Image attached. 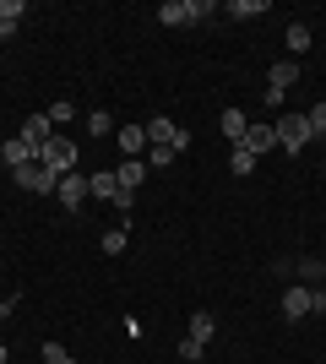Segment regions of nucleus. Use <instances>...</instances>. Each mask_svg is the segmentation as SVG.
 <instances>
[{
	"label": "nucleus",
	"instance_id": "obj_1",
	"mask_svg": "<svg viewBox=\"0 0 326 364\" xmlns=\"http://www.w3.org/2000/svg\"><path fill=\"white\" fill-rule=\"evenodd\" d=\"M272 131H278V147H283V152H299V147H310V141H315L310 120H305V109L278 114V120H272Z\"/></svg>",
	"mask_w": 326,
	"mask_h": 364
},
{
	"label": "nucleus",
	"instance_id": "obj_2",
	"mask_svg": "<svg viewBox=\"0 0 326 364\" xmlns=\"http://www.w3.org/2000/svg\"><path fill=\"white\" fill-rule=\"evenodd\" d=\"M217 6L212 0H163L158 6V22L163 28H185V22H202V16H212Z\"/></svg>",
	"mask_w": 326,
	"mask_h": 364
},
{
	"label": "nucleus",
	"instance_id": "obj_3",
	"mask_svg": "<svg viewBox=\"0 0 326 364\" xmlns=\"http://www.w3.org/2000/svg\"><path fill=\"white\" fill-rule=\"evenodd\" d=\"M38 164H44L49 174H71V168H77V147H71V141H65L60 131H55V136H49L44 147H38Z\"/></svg>",
	"mask_w": 326,
	"mask_h": 364
},
{
	"label": "nucleus",
	"instance_id": "obj_4",
	"mask_svg": "<svg viewBox=\"0 0 326 364\" xmlns=\"http://www.w3.org/2000/svg\"><path fill=\"white\" fill-rule=\"evenodd\" d=\"M11 180L22 185V191H33V196H55V185H60V174H49L44 164H22V168H11Z\"/></svg>",
	"mask_w": 326,
	"mask_h": 364
},
{
	"label": "nucleus",
	"instance_id": "obj_5",
	"mask_svg": "<svg viewBox=\"0 0 326 364\" xmlns=\"http://www.w3.org/2000/svg\"><path fill=\"white\" fill-rule=\"evenodd\" d=\"M16 136H22V141H28V147H33V164H38V147H44V141L55 136V120H49V114H28Z\"/></svg>",
	"mask_w": 326,
	"mask_h": 364
},
{
	"label": "nucleus",
	"instance_id": "obj_6",
	"mask_svg": "<svg viewBox=\"0 0 326 364\" xmlns=\"http://www.w3.org/2000/svg\"><path fill=\"white\" fill-rule=\"evenodd\" d=\"M55 196H60L65 207L77 213L82 201H87V174H82V168H71V174H60V185H55Z\"/></svg>",
	"mask_w": 326,
	"mask_h": 364
},
{
	"label": "nucleus",
	"instance_id": "obj_7",
	"mask_svg": "<svg viewBox=\"0 0 326 364\" xmlns=\"http://www.w3.org/2000/svg\"><path fill=\"white\" fill-rule=\"evenodd\" d=\"M141 131H147V147H174V136H180V125H174L169 114H153V120H141Z\"/></svg>",
	"mask_w": 326,
	"mask_h": 364
},
{
	"label": "nucleus",
	"instance_id": "obj_8",
	"mask_svg": "<svg viewBox=\"0 0 326 364\" xmlns=\"http://www.w3.org/2000/svg\"><path fill=\"white\" fill-rule=\"evenodd\" d=\"M239 147H245L250 158H261V152H272V147H278V131H272V125H250Z\"/></svg>",
	"mask_w": 326,
	"mask_h": 364
},
{
	"label": "nucleus",
	"instance_id": "obj_9",
	"mask_svg": "<svg viewBox=\"0 0 326 364\" xmlns=\"http://www.w3.org/2000/svg\"><path fill=\"white\" fill-rule=\"evenodd\" d=\"M114 180H120V191H131V196H136V191H141V180H147V164H141V158H120Z\"/></svg>",
	"mask_w": 326,
	"mask_h": 364
},
{
	"label": "nucleus",
	"instance_id": "obj_10",
	"mask_svg": "<svg viewBox=\"0 0 326 364\" xmlns=\"http://www.w3.org/2000/svg\"><path fill=\"white\" fill-rule=\"evenodd\" d=\"M299 82V60H272V71H266V87L272 92H288Z\"/></svg>",
	"mask_w": 326,
	"mask_h": 364
},
{
	"label": "nucleus",
	"instance_id": "obj_11",
	"mask_svg": "<svg viewBox=\"0 0 326 364\" xmlns=\"http://www.w3.org/2000/svg\"><path fill=\"white\" fill-rule=\"evenodd\" d=\"M217 131H223V136H229L234 147H239V141H245V131H250L245 109H223V114H217Z\"/></svg>",
	"mask_w": 326,
	"mask_h": 364
},
{
	"label": "nucleus",
	"instance_id": "obj_12",
	"mask_svg": "<svg viewBox=\"0 0 326 364\" xmlns=\"http://www.w3.org/2000/svg\"><path fill=\"white\" fill-rule=\"evenodd\" d=\"M283 316H288V321H305V316H310V289H305V283H294V289L283 294Z\"/></svg>",
	"mask_w": 326,
	"mask_h": 364
},
{
	"label": "nucleus",
	"instance_id": "obj_13",
	"mask_svg": "<svg viewBox=\"0 0 326 364\" xmlns=\"http://www.w3.org/2000/svg\"><path fill=\"white\" fill-rule=\"evenodd\" d=\"M0 164H6V174L11 168H22V164H33V147L22 136H11V141H0Z\"/></svg>",
	"mask_w": 326,
	"mask_h": 364
},
{
	"label": "nucleus",
	"instance_id": "obj_14",
	"mask_svg": "<svg viewBox=\"0 0 326 364\" xmlns=\"http://www.w3.org/2000/svg\"><path fill=\"white\" fill-rule=\"evenodd\" d=\"M87 196H98V201H114V196H120L114 168H104V174H87Z\"/></svg>",
	"mask_w": 326,
	"mask_h": 364
},
{
	"label": "nucleus",
	"instance_id": "obj_15",
	"mask_svg": "<svg viewBox=\"0 0 326 364\" xmlns=\"http://www.w3.org/2000/svg\"><path fill=\"white\" fill-rule=\"evenodd\" d=\"M141 152H147V131H141V125H125L120 131V158H141Z\"/></svg>",
	"mask_w": 326,
	"mask_h": 364
},
{
	"label": "nucleus",
	"instance_id": "obj_16",
	"mask_svg": "<svg viewBox=\"0 0 326 364\" xmlns=\"http://www.w3.org/2000/svg\"><path fill=\"white\" fill-rule=\"evenodd\" d=\"M190 343H202V348H207V343H212V337H217V321L212 316H207V310H202V316H190Z\"/></svg>",
	"mask_w": 326,
	"mask_h": 364
},
{
	"label": "nucleus",
	"instance_id": "obj_17",
	"mask_svg": "<svg viewBox=\"0 0 326 364\" xmlns=\"http://www.w3.org/2000/svg\"><path fill=\"white\" fill-rule=\"evenodd\" d=\"M125 250H131V228H109V234H104V256H125Z\"/></svg>",
	"mask_w": 326,
	"mask_h": 364
},
{
	"label": "nucleus",
	"instance_id": "obj_18",
	"mask_svg": "<svg viewBox=\"0 0 326 364\" xmlns=\"http://www.w3.org/2000/svg\"><path fill=\"white\" fill-rule=\"evenodd\" d=\"M310 38H315V33L305 28V22H294V28H288V60H294V55H305V49H310Z\"/></svg>",
	"mask_w": 326,
	"mask_h": 364
},
{
	"label": "nucleus",
	"instance_id": "obj_19",
	"mask_svg": "<svg viewBox=\"0 0 326 364\" xmlns=\"http://www.w3.org/2000/svg\"><path fill=\"white\" fill-rule=\"evenodd\" d=\"M109 131H114V120H109V109H93V114H87V136H93V141H104Z\"/></svg>",
	"mask_w": 326,
	"mask_h": 364
},
{
	"label": "nucleus",
	"instance_id": "obj_20",
	"mask_svg": "<svg viewBox=\"0 0 326 364\" xmlns=\"http://www.w3.org/2000/svg\"><path fill=\"white\" fill-rule=\"evenodd\" d=\"M256 164H261V158H250L245 147H234V158H229V168L239 174V180H245V174H256Z\"/></svg>",
	"mask_w": 326,
	"mask_h": 364
},
{
	"label": "nucleus",
	"instance_id": "obj_21",
	"mask_svg": "<svg viewBox=\"0 0 326 364\" xmlns=\"http://www.w3.org/2000/svg\"><path fill=\"white\" fill-rule=\"evenodd\" d=\"M299 277H305V289H321L326 267H321V261H299Z\"/></svg>",
	"mask_w": 326,
	"mask_h": 364
},
{
	"label": "nucleus",
	"instance_id": "obj_22",
	"mask_svg": "<svg viewBox=\"0 0 326 364\" xmlns=\"http://www.w3.org/2000/svg\"><path fill=\"white\" fill-rule=\"evenodd\" d=\"M266 11V0H234V6H229V16H245V22H250V16H261Z\"/></svg>",
	"mask_w": 326,
	"mask_h": 364
},
{
	"label": "nucleus",
	"instance_id": "obj_23",
	"mask_svg": "<svg viewBox=\"0 0 326 364\" xmlns=\"http://www.w3.org/2000/svg\"><path fill=\"white\" fill-rule=\"evenodd\" d=\"M174 158H180L174 147H147V168H169Z\"/></svg>",
	"mask_w": 326,
	"mask_h": 364
},
{
	"label": "nucleus",
	"instance_id": "obj_24",
	"mask_svg": "<svg viewBox=\"0 0 326 364\" xmlns=\"http://www.w3.org/2000/svg\"><path fill=\"white\" fill-rule=\"evenodd\" d=\"M305 120H310L315 136H326V104H310V109H305Z\"/></svg>",
	"mask_w": 326,
	"mask_h": 364
},
{
	"label": "nucleus",
	"instance_id": "obj_25",
	"mask_svg": "<svg viewBox=\"0 0 326 364\" xmlns=\"http://www.w3.org/2000/svg\"><path fill=\"white\" fill-rule=\"evenodd\" d=\"M22 11H28L22 0H0V22H11V28H16V22H22Z\"/></svg>",
	"mask_w": 326,
	"mask_h": 364
},
{
	"label": "nucleus",
	"instance_id": "obj_26",
	"mask_svg": "<svg viewBox=\"0 0 326 364\" xmlns=\"http://www.w3.org/2000/svg\"><path fill=\"white\" fill-rule=\"evenodd\" d=\"M44 114H49V120H55V131H60V125L71 120V114H77V104H49Z\"/></svg>",
	"mask_w": 326,
	"mask_h": 364
},
{
	"label": "nucleus",
	"instance_id": "obj_27",
	"mask_svg": "<svg viewBox=\"0 0 326 364\" xmlns=\"http://www.w3.org/2000/svg\"><path fill=\"white\" fill-rule=\"evenodd\" d=\"M202 343H190V337H180V359H185V364H202Z\"/></svg>",
	"mask_w": 326,
	"mask_h": 364
},
{
	"label": "nucleus",
	"instance_id": "obj_28",
	"mask_svg": "<svg viewBox=\"0 0 326 364\" xmlns=\"http://www.w3.org/2000/svg\"><path fill=\"white\" fill-rule=\"evenodd\" d=\"M65 359H71V353H65L60 343H44V364H65Z\"/></svg>",
	"mask_w": 326,
	"mask_h": 364
},
{
	"label": "nucleus",
	"instance_id": "obj_29",
	"mask_svg": "<svg viewBox=\"0 0 326 364\" xmlns=\"http://www.w3.org/2000/svg\"><path fill=\"white\" fill-rule=\"evenodd\" d=\"M310 316H326V289H310Z\"/></svg>",
	"mask_w": 326,
	"mask_h": 364
},
{
	"label": "nucleus",
	"instance_id": "obj_30",
	"mask_svg": "<svg viewBox=\"0 0 326 364\" xmlns=\"http://www.w3.org/2000/svg\"><path fill=\"white\" fill-rule=\"evenodd\" d=\"M11 310H16V294H6V299H0V321L11 316Z\"/></svg>",
	"mask_w": 326,
	"mask_h": 364
},
{
	"label": "nucleus",
	"instance_id": "obj_31",
	"mask_svg": "<svg viewBox=\"0 0 326 364\" xmlns=\"http://www.w3.org/2000/svg\"><path fill=\"white\" fill-rule=\"evenodd\" d=\"M6 38H16V28H11V22H0V44H6Z\"/></svg>",
	"mask_w": 326,
	"mask_h": 364
},
{
	"label": "nucleus",
	"instance_id": "obj_32",
	"mask_svg": "<svg viewBox=\"0 0 326 364\" xmlns=\"http://www.w3.org/2000/svg\"><path fill=\"white\" fill-rule=\"evenodd\" d=\"M0 364H6V343H0Z\"/></svg>",
	"mask_w": 326,
	"mask_h": 364
},
{
	"label": "nucleus",
	"instance_id": "obj_33",
	"mask_svg": "<svg viewBox=\"0 0 326 364\" xmlns=\"http://www.w3.org/2000/svg\"><path fill=\"white\" fill-rule=\"evenodd\" d=\"M65 364H71V359H65Z\"/></svg>",
	"mask_w": 326,
	"mask_h": 364
},
{
	"label": "nucleus",
	"instance_id": "obj_34",
	"mask_svg": "<svg viewBox=\"0 0 326 364\" xmlns=\"http://www.w3.org/2000/svg\"><path fill=\"white\" fill-rule=\"evenodd\" d=\"M321 141H326V136H321Z\"/></svg>",
	"mask_w": 326,
	"mask_h": 364
}]
</instances>
